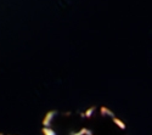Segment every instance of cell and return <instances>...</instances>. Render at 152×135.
<instances>
[{"label":"cell","instance_id":"3","mask_svg":"<svg viewBox=\"0 0 152 135\" xmlns=\"http://www.w3.org/2000/svg\"><path fill=\"white\" fill-rule=\"evenodd\" d=\"M0 135H10V134H0Z\"/></svg>","mask_w":152,"mask_h":135},{"label":"cell","instance_id":"1","mask_svg":"<svg viewBox=\"0 0 152 135\" xmlns=\"http://www.w3.org/2000/svg\"><path fill=\"white\" fill-rule=\"evenodd\" d=\"M84 116L86 135H126L124 123L106 107H91Z\"/></svg>","mask_w":152,"mask_h":135},{"label":"cell","instance_id":"2","mask_svg":"<svg viewBox=\"0 0 152 135\" xmlns=\"http://www.w3.org/2000/svg\"><path fill=\"white\" fill-rule=\"evenodd\" d=\"M44 135H83L85 134V116L63 112H50L43 122Z\"/></svg>","mask_w":152,"mask_h":135}]
</instances>
